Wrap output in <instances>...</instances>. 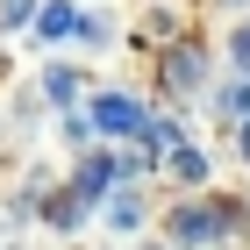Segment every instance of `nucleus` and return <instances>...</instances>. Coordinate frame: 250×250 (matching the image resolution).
<instances>
[{"instance_id":"obj_1","label":"nucleus","mask_w":250,"mask_h":250,"mask_svg":"<svg viewBox=\"0 0 250 250\" xmlns=\"http://www.w3.org/2000/svg\"><path fill=\"white\" fill-rule=\"evenodd\" d=\"M222 222H229V208H214V200H186V208L165 214V243H172V250H208L214 236H222Z\"/></svg>"},{"instance_id":"obj_2","label":"nucleus","mask_w":250,"mask_h":250,"mask_svg":"<svg viewBox=\"0 0 250 250\" xmlns=\"http://www.w3.org/2000/svg\"><path fill=\"white\" fill-rule=\"evenodd\" d=\"M86 115H93L100 136H143V129H150V122H143V100L115 93V86H107V93H86Z\"/></svg>"},{"instance_id":"obj_3","label":"nucleus","mask_w":250,"mask_h":250,"mask_svg":"<svg viewBox=\"0 0 250 250\" xmlns=\"http://www.w3.org/2000/svg\"><path fill=\"white\" fill-rule=\"evenodd\" d=\"M107 222H115V236H136V229H143V208H136V193H115V200H107Z\"/></svg>"},{"instance_id":"obj_4","label":"nucleus","mask_w":250,"mask_h":250,"mask_svg":"<svg viewBox=\"0 0 250 250\" xmlns=\"http://www.w3.org/2000/svg\"><path fill=\"white\" fill-rule=\"evenodd\" d=\"M36 29H43V36H72V29H79V15L64 7V0H50V7H36Z\"/></svg>"},{"instance_id":"obj_5","label":"nucleus","mask_w":250,"mask_h":250,"mask_svg":"<svg viewBox=\"0 0 250 250\" xmlns=\"http://www.w3.org/2000/svg\"><path fill=\"white\" fill-rule=\"evenodd\" d=\"M172 179L200 186V179H208V157H200V150H172Z\"/></svg>"},{"instance_id":"obj_6","label":"nucleus","mask_w":250,"mask_h":250,"mask_svg":"<svg viewBox=\"0 0 250 250\" xmlns=\"http://www.w3.org/2000/svg\"><path fill=\"white\" fill-rule=\"evenodd\" d=\"M36 7H43V0H0V21H29Z\"/></svg>"},{"instance_id":"obj_7","label":"nucleus","mask_w":250,"mask_h":250,"mask_svg":"<svg viewBox=\"0 0 250 250\" xmlns=\"http://www.w3.org/2000/svg\"><path fill=\"white\" fill-rule=\"evenodd\" d=\"M229 50H236V64L250 72V21H236V36H229Z\"/></svg>"},{"instance_id":"obj_8","label":"nucleus","mask_w":250,"mask_h":250,"mask_svg":"<svg viewBox=\"0 0 250 250\" xmlns=\"http://www.w3.org/2000/svg\"><path fill=\"white\" fill-rule=\"evenodd\" d=\"M236 143H243V165H250V115H243V136H236Z\"/></svg>"}]
</instances>
